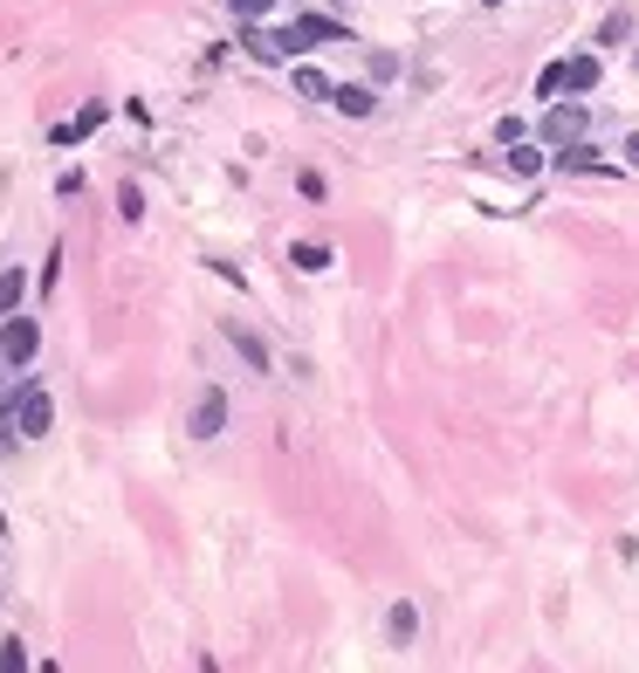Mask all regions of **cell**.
Here are the masks:
<instances>
[{"instance_id": "5b68a950", "label": "cell", "mask_w": 639, "mask_h": 673, "mask_svg": "<svg viewBox=\"0 0 639 673\" xmlns=\"http://www.w3.org/2000/svg\"><path fill=\"white\" fill-rule=\"evenodd\" d=\"M220 330H227V344L241 351V365H248V372H269V365H275V357H269V344H262V336H254L248 323H235V317H227Z\"/></svg>"}, {"instance_id": "7a4b0ae2", "label": "cell", "mask_w": 639, "mask_h": 673, "mask_svg": "<svg viewBox=\"0 0 639 673\" xmlns=\"http://www.w3.org/2000/svg\"><path fill=\"white\" fill-rule=\"evenodd\" d=\"M35 351H42V323L35 317H0V357H8V372H28L35 365Z\"/></svg>"}, {"instance_id": "4316f807", "label": "cell", "mask_w": 639, "mask_h": 673, "mask_svg": "<svg viewBox=\"0 0 639 673\" xmlns=\"http://www.w3.org/2000/svg\"><path fill=\"white\" fill-rule=\"evenodd\" d=\"M0 529H8V523H0Z\"/></svg>"}, {"instance_id": "3957f363", "label": "cell", "mask_w": 639, "mask_h": 673, "mask_svg": "<svg viewBox=\"0 0 639 673\" xmlns=\"http://www.w3.org/2000/svg\"><path fill=\"white\" fill-rule=\"evenodd\" d=\"M48 426H56V399H48L42 385L28 378V385H21V399H14V433H21V440H42Z\"/></svg>"}, {"instance_id": "8992f818", "label": "cell", "mask_w": 639, "mask_h": 673, "mask_svg": "<svg viewBox=\"0 0 639 673\" xmlns=\"http://www.w3.org/2000/svg\"><path fill=\"white\" fill-rule=\"evenodd\" d=\"M550 166H557V172H571V179H584V172H612L584 138H578V145H557V159H550Z\"/></svg>"}, {"instance_id": "8fae6325", "label": "cell", "mask_w": 639, "mask_h": 673, "mask_svg": "<svg viewBox=\"0 0 639 673\" xmlns=\"http://www.w3.org/2000/svg\"><path fill=\"white\" fill-rule=\"evenodd\" d=\"M111 111H104V103H83V111H76L69 124H56V132H48V138H56V145H76V138H90L96 132V124H104Z\"/></svg>"}, {"instance_id": "d4e9b609", "label": "cell", "mask_w": 639, "mask_h": 673, "mask_svg": "<svg viewBox=\"0 0 639 673\" xmlns=\"http://www.w3.org/2000/svg\"><path fill=\"white\" fill-rule=\"evenodd\" d=\"M481 8H502V0H481Z\"/></svg>"}, {"instance_id": "603a6c76", "label": "cell", "mask_w": 639, "mask_h": 673, "mask_svg": "<svg viewBox=\"0 0 639 673\" xmlns=\"http://www.w3.org/2000/svg\"><path fill=\"white\" fill-rule=\"evenodd\" d=\"M117 214H124V220H138V214H145V193H138V186H124V193H117Z\"/></svg>"}, {"instance_id": "ffe728a7", "label": "cell", "mask_w": 639, "mask_h": 673, "mask_svg": "<svg viewBox=\"0 0 639 673\" xmlns=\"http://www.w3.org/2000/svg\"><path fill=\"white\" fill-rule=\"evenodd\" d=\"M227 8H235L241 21H269V8H275V0H227Z\"/></svg>"}, {"instance_id": "4fadbf2b", "label": "cell", "mask_w": 639, "mask_h": 673, "mask_svg": "<svg viewBox=\"0 0 639 673\" xmlns=\"http://www.w3.org/2000/svg\"><path fill=\"white\" fill-rule=\"evenodd\" d=\"M544 138H523V145H509V172H516V179H536V172H544L550 159H544Z\"/></svg>"}, {"instance_id": "5bb4252c", "label": "cell", "mask_w": 639, "mask_h": 673, "mask_svg": "<svg viewBox=\"0 0 639 673\" xmlns=\"http://www.w3.org/2000/svg\"><path fill=\"white\" fill-rule=\"evenodd\" d=\"M21 296H28V269H0V317H14Z\"/></svg>"}, {"instance_id": "d6986e66", "label": "cell", "mask_w": 639, "mask_h": 673, "mask_svg": "<svg viewBox=\"0 0 639 673\" xmlns=\"http://www.w3.org/2000/svg\"><path fill=\"white\" fill-rule=\"evenodd\" d=\"M372 83H392V76H399V56H392V48H372Z\"/></svg>"}, {"instance_id": "30bf717a", "label": "cell", "mask_w": 639, "mask_h": 673, "mask_svg": "<svg viewBox=\"0 0 639 673\" xmlns=\"http://www.w3.org/2000/svg\"><path fill=\"white\" fill-rule=\"evenodd\" d=\"M289 83H296V96H303V103H330V90H338L317 62H296V69H289Z\"/></svg>"}, {"instance_id": "7402d4cb", "label": "cell", "mask_w": 639, "mask_h": 673, "mask_svg": "<svg viewBox=\"0 0 639 673\" xmlns=\"http://www.w3.org/2000/svg\"><path fill=\"white\" fill-rule=\"evenodd\" d=\"M495 138H502V145H523V138H529V124H523V117H502V124H495Z\"/></svg>"}, {"instance_id": "9c48e42d", "label": "cell", "mask_w": 639, "mask_h": 673, "mask_svg": "<svg viewBox=\"0 0 639 673\" xmlns=\"http://www.w3.org/2000/svg\"><path fill=\"white\" fill-rule=\"evenodd\" d=\"M241 48H248L254 62H289V56H283V35L262 28V21H248V28H241Z\"/></svg>"}, {"instance_id": "484cf974", "label": "cell", "mask_w": 639, "mask_h": 673, "mask_svg": "<svg viewBox=\"0 0 639 673\" xmlns=\"http://www.w3.org/2000/svg\"><path fill=\"white\" fill-rule=\"evenodd\" d=\"M0 365H8V357H0Z\"/></svg>"}, {"instance_id": "e0dca14e", "label": "cell", "mask_w": 639, "mask_h": 673, "mask_svg": "<svg viewBox=\"0 0 639 673\" xmlns=\"http://www.w3.org/2000/svg\"><path fill=\"white\" fill-rule=\"evenodd\" d=\"M536 96H564V62H544V69H536Z\"/></svg>"}, {"instance_id": "9a60e30c", "label": "cell", "mask_w": 639, "mask_h": 673, "mask_svg": "<svg viewBox=\"0 0 639 673\" xmlns=\"http://www.w3.org/2000/svg\"><path fill=\"white\" fill-rule=\"evenodd\" d=\"M289 269H303V275L330 269V248H323V241H296V248H289Z\"/></svg>"}, {"instance_id": "2e32d148", "label": "cell", "mask_w": 639, "mask_h": 673, "mask_svg": "<svg viewBox=\"0 0 639 673\" xmlns=\"http://www.w3.org/2000/svg\"><path fill=\"white\" fill-rule=\"evenodd\" d=\"M626 35H632V8H612V14H605V28H598V48H619Z\"/></svg>"}, {"instance_id": "52a82bcc", "label": "cell", "mask_w": 639, "mask_h": 673, "mask_svg": "<svg viewBox=\"0 0 639 673\" xmlns=\"http://www.w3.org/2000/svg\"><path fill=\"white\" fill-rule=\"evenodd\" d=\"M330 103H338L344 117H372L378 111V83H338V90H330Z\"/></svg>"}, {"instance_id": "7c38bea8", "label": "cell", "mask_w": 639, "mask_h": 673, "mask_svg": "<svg viewBox=\"0 0 639 673\" xmlns=\"http://www.w3.org/2000/svg\"><path fill=\"white\" fill-rule=\"evenodd\" d=\"M598 90V56H564V96H592Z\"/></svg>"}, {"instance_id": "44dd1931", "label": "cell", "mask_w": 639, "mask_h": 673, "mask_svg": "<svg viewBox=\"0 0 639 673\" xmlns=\"http://www.w3.org/2000/svg\"><path fill=\"white\" fill-rule=\"evenodd\" d=\"M56 282H62V248H48V262H42V296L56 289Z\"/></svg>"}, {"instance_id": "ba28073f", "label": "cell", "mask_w": 639, "mask_h": 673, "mask_svg": "<svg viewBox=\"0 0 639 673\" xmlns=\"http://www.w3.org/2000/svg\"><path fill=\"white\" fill-rule=\"evenodd\" d=\"M386 639L399 646V653H406V646L420 639V605H413V598H399V605L386 612Z\"/></svg>"}, {"instance_id": "6da1fadb", "label": "cell", "mask_w": 639, "mask_h": 673, "mask_svg": "<svg viewBox=\"0 0 639 673\" xmlns=\"http://www.w3.org/2000/svg\"><path fill=\"white\" fill-rule=\"evenodd\" d=\"M584 132H592V111H584V96H550V111H544V124H536V138L557 151V145H578Z\"/></svg>"}, {"instance_id": "cb8c5ba5", "label": "cell", "mask_w": 639, "mask_h": 673, "mask_svg": "<svg viewBox=\"0 0 639 673\" xmlns=\"http://www.w3.org/2000/svg\"><path fill=\"white\" fill-rule=\"evenodd\" d=\"M626 166H632V172H639V132H632V138H626Z\"/></svg>"}, {"instance_id": "277c9868", "label": "cell", "mask_w": 639, "mask_h": 673, "mask_svg": "<svg viewBox=\"0 0 639 673\" xmlns=\"http://www.w3.org/2000/svg\"><path fill=\"white\" fill-rule=\"evenodd\" d=\"M186 433H193V440H220V433H227V392H220V385H199Z\"/></svg>"}, {"instance_id": "ac0fdd59", "label": "cell", "mask_w": 639, "mask_h": 673, "mask_svg": "<svg viewBox=\"0 0 639 673\" xmlns=\"http://www.w3.org/2000/svg\"><path fill=\"white\" fill-rule=\"evenodd\" d=\"M0 673H28V646L21 639H0Z\"/></svg>"}]
</instances>
